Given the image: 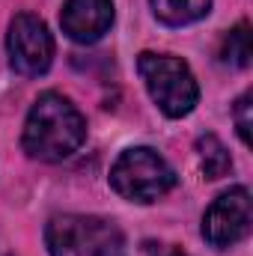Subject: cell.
Segmentation results:
<instances>
[{"label":"cell","instance_id":"obj_4","mask_svg":"<svg viewBox=\"0 0 253 256\" xmlns=\"http://www.w3.org/2000/svg\"><path fill=\"white\" fill-rule=\"evenodd\" d=\"M110 188L128 202L149 206L176 188V173L155 149L131 146L110 167Z\"/></svg>","mask_w":253,"mask_h":256},{"label":"cell","instance_id":"obj_5","mask_svg":"<svg viewBox=\"0 0 253 256\" xmlns=\"http://www.w3.org/2000/svg\"><path fill=\"white\" fill-rule=\"evenodd\" d=\"M9 66L24 78H39L54 63V36L39 15L21 12L12 18L6 33Z\"/></svg>","mask_w":253,"mask_h":256},{"label":"cell","instance_id":"obj_1","mask_svg":"<svg viewBox=\"0 0 253 256\" xmlns=\"http://www.w3.org/2000/svg\"><path fill=\"white\" fill-rule=\"evenodd\" d=\"M86 140V120L84 114L60 92H42L27 120H24V134L21 146L30 158L57 164L74 155Z\"/></svg>","mask_w":253,"mask_h":256},{"label":"cell","instance_id":"obj_7","mask_svg":"<svg viewBox=\"0 0 253 256\" xmlns=\"http://www.w3.org/2000/svg\"><path fill=\"white\" fill-rule=\"evenodd\" d=\"M114 0H66L60 12L63 33L72 42L92 45L114 27Z\"/></svg>","mask_w":253,"mask_h":256},{"label":"cell","instance_id":"obj_3","mask_svg":"<svg viewBox=\"0 0 253 256\" xmlns=\"http://www.w3.org/2000/svg\"><path fill=\"white\" fill-rule=\"evenodd\" d=\"M137 72L152 96V102L158 104V110L170 120H182L200 102V84L190 72V66L182 57L173 54H155V51H143L137 57Z\"/></svg>","mask_w":253,"mask_h":256},{"label":"cell","instance_id":"obj_8","mask_svg":"<svg viewBox=\"0 0 253 256\" xmlns=\"http://www.w3.org/2000/svg\"><path fill=\"white\" fill-rule=\"evenodd\" d=\"M155 18L167 27H185L208 15L212 0H149Z\"/></svg>","mask_w":253,"mask_h":256},{"label":"cell","instance_id":"obj_6","mask_svg":"<svg viewBox=\"0 0 253 256\" xmlns=\"http://www.w3.org/2000/svg\"><path fill=\"white\" fill-rule=\"evenodd\" d=\"M253 224V206H250V191L244 185L230 188L220 194L202 214V238L214 248V250H226L236 248L238 242H244L250 236Z\"/></svg>","mask_w":253,"mask_h":256},{"label":"cell","instance_id":"obj_11","mask_svg":"<svg viewBox=\"0 0 253 256\" xmlns=\"http://www.w3.org/2000/svg\"><path fill=\"white\" fill-rule=\"evenodd\" d=\"M253 102V92H244L236 104H232V120H236V128H238V137L244 146H250V104Z\"/></svg>","mask_w":253,"mask_h":256},{"label":"cell","instance_id":"obj_2","mask_svg":"<svg viewBox=\"0 0 253 256\" xmlns=\"http://www.w3.org/2000/svg\"><path fill=\"white\" fill-rule=\"evenodd\" d=\"M51 256H126L120 226L98 214H54L45 226Z\"/></svg>","mask_w":253,"mask_h":256},{"label":"cell","instance_id":"obj_12","mask_svg":"<svg viewBox=\"0 0 253 256\" xmlns=\"http://www.w3.org/2000/svg\"><path fill=\"white\" fill-rule=\"evenodd\" d=\"M146 254L149 256H188L179 248H173V244H146Z\"/></svg>","mask_w":253,"mask_h":256},{"label":"cell","instance_id":"obj_9","mask_svg":"<svg viewBox=\"0 0 253 256\" xmlns=\"http://www.w3.org/2000/svg\"><path fill=\"white\" fill-rule=\"evenodd\" d=\"M218 57L220 63L230 66V68H248L253 57V42H250V24L248 21H238L232 30L224 33V42L218 48Z\"/></svg>","mask_w":253,"mask_h":256},{"label":"cell","instance_id":"obj_10","mask_svg":"<svg viewBox=\"0 0 253 256\" xmlns=\"http://www.w3.org/2000/svg\"><path fill=\"white\" fill-rule=\"evenodd\" d=\"M196 158H200V170L206 179H224L232 170V158L214 134L196 137Z\"/></svg>","mask_w":253,"mask_h":256}]
</instances>
